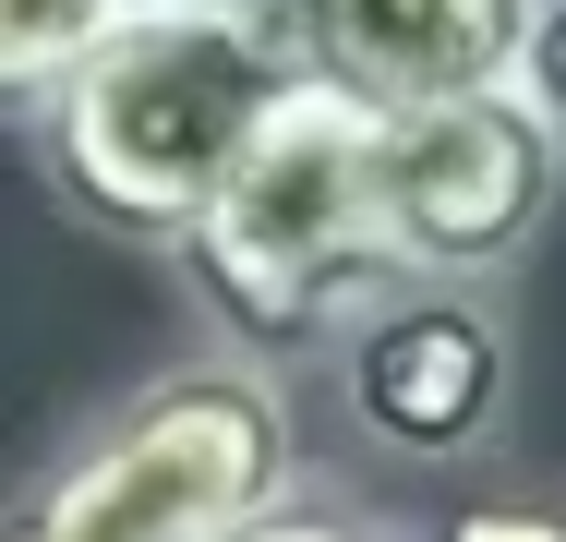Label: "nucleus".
<instances>
[{
  "label": "nucleus",
  "instance_id": "f257e3e1",
  "mask_svg": "<svg viewBox=\"0 0 566 542\" xmlns=\"http://www.w3.org/2000/svg\"><path fill=\"white\" fill-rule=\"evenodd\" d=\"M290 85L302 73L265 37V12H133L24 121V157L73 229L169 253L206 217V194L241 169V145L277 121Z\"/></svg>",
  "mask_w": 566,
  "mask_h": 542
},
{
  "label": "nucleus",
  "instance_id": "f03ea898",
  "mask_svg": "<svg viewBox=\"0 0 566 542\" xmlns=\"http://www.w3.org/2000/svg\"><path fill=\"white\" fill-rule=\"evenodd\" d=\"M193 314L218 325V350L241 362H302V350H338L349 314H374L398 290L386 265V217H374V121L314 85H290L277 121L241 145L206 217L169 241Z\"/></svg>",
  "mask_w": 566,
  "mask_h": 542
},
{
  "label": "nucleus",
  "instance_id": "7ed1b4c3",
  "mask_svg": "<svg viewBox=\"0 0 566 542\" xmlns=\"http://www.w3.org/2000/svg\"><path fill=\"white\" fill-rule=\"evenodd\" d=\"M302 482L290 374L193 350L109 398L24 494H0V542H241Z\"/></svg>",
  "mask_w": 566,
  "mask_h": 542
},
{
  "label": "nucleus",
  "instance_id": "20e7f679",
  "mask_svg": "<svg viewBox=\"0 0 566 542\" xmlns=\"http://www.w3.org/2000/svg\"><path fill=\"white\" fill-rule=\"evenodd\" d=\"M566 206V145L518 108V85L458 108L374 121V217L410 290H506Z\"/></svg>",
  "mask_w": 566,
  "mask_h": 542
},
{
  "label": "nucleus",
  "instance_id": "39448f33",
  "mask_svg": "<svg viewBox=\"0 0 566 542\" xmlns=\"http://www.w3.org/2000/svg\"><path fill=\"white\" fill-rule=\"evenodd\" d=\"M338 362V410L361 446H386L398 470H458L482 458L506 410H518V314L506 290H386L374 314H349Z\"/></svg>",
  "mask_w": 566,
  "mask_h": 542
},
{
  "label": "nucleus",
  "instance_id": "423d86ee",
  "mask_svg": "<svg viewBox=\"0 0 566 542\" xmlns=\"http://www.w3.org/2000/svg\"><path fill=\"white\" fill-rule=\"evenodd\" d=\"M531 12L543 0H265V37L290 49L314 97L361 108V121H410V108L518 85Z\"/></svg>",
  "mask_w": 566,
  "mask_h": 542
},
{
  "label": "nucleus",
  "instance_id": "0eeeda50",
  "mask_svg": "<svg viewBox=\"0 0 566 542\" xmlns=\"http://www.w3.org/2000/svg\"><path fill=\"white\" fill-rule=\"evenodd\" d=\"M109 24H133V0H0V121L24 133Z\"/></svg>",
  "mask_w": 566,
  "mask_h": 542
},
{
  "label": "nucleus",
  "instance_id": "6e6552de",
  "mask_svg": "<svg viewBox=\"0 0 566 542\" xmlns=\"http://www.w3.org/2000/svg\"><path fill=\"white\" fill-rule=\"evenodd\" d=\"M241 542H422V531H398L374 494H349V482H314V470H302V482H290Z\"/></svg>",
  "mask_w": 566,
  "mask_h": 542
},
{
  "label": "nucleus",
  "instance_id": "1a4fd4ad",
  "mask_svg": "<svg viewBox=\"0 0 566 542\" xmlns=\"http://www.w3.org/2000/svg\"><path fill=\"white\" fill-rule=\"evenodd\" d=\"M422 542H566V507H543V494H470Z\"/></svg>",
  "mask_w": 566,
  "mask_h": 542
},
{
  "label": "nucleus",
  "instance_id": "9d476101",
  "mask_svg": "<svg viewBox=\"0 0 566 542\" xmlns=\"http://www.w3.org/2000/svg\"><path fill=\"white\" fill-rule=\"evenodd\" d=\"M518 108L566 145V0H543V12H531V49H518Z\"/></svg>",
  "mask_w": 566,
  "mask_h": 542
},
{
  "label": "nucleus",
  "instance_id": "9b49d317",
  "mask_svg": "<svg viewBox=\"0 0 566 542\" xmlns=\"http://www.w3.org/2000/svg\"><path fill=\"white\" fill-rule=\"evenodd\" d=\"M133 12H253V0H133Z\"/></svg>",
  "mask_w": 566,
  "mask_h": 542
},
{
  "label": "nucleus",
  "instance_id": "f8f14e48",
  "mask_svg": "<svg viewBox=\"0 0 566 542\" xmlns=\"http://www.w3.org/2000/svg\"><path fill=\"white\" fill-rule=\"evenodd\" d=\"M253 12H265V0H253Z\"/></svg>",
  "mask_w": 566,
  "mask_h": 542
}]
</instances>
